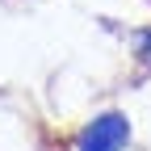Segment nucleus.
Returning <instances> with one entry per match:
<instances>
[{"label": "nucleus", "mask_w": 151, "mask_h": 151, "mask_svg": "<svg viewBox=\"0 0 151 151\" xmlns=\"http://www.w3.org/2000/svg\"><path fill=\"white\" fill-rule=\"evenodd\" d=\"M126 139H130V122L122 113H101L80 134V151H122Z\"/></svg>", "instance_id": "1"}]
</instances>
